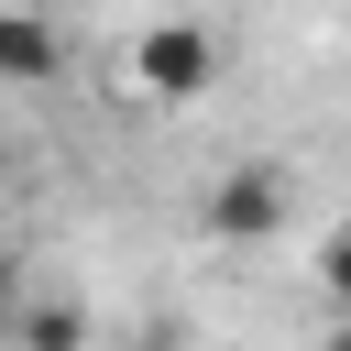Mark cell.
I'll use <instances>...</instances> for the list:
<instances>
[{
	"mask_svg": "<svg viewBox=\"0 0 351 351\" xmlns=\"http://www.w3.org/2000/svg\"><path fill=\"white\" fill-rule=\"evenodd\" d=\"M318 351H351V318H340V329H329V340H318Z\"/></svg>",
	"mask_w": 351,
	"mask_h": 351,
	"instance_id": "obj_6",
	"label": "cell"
},
{
	"mask_svg": "<svg viewBox=\"0 0 351 351\" xmlns=\"http://www.w3.org/2000/svg\"><path fill=\"white\" fill-rule=\"evenodd\" d=\"M208 230H219V241H274V230H285V176H274V165H230V176L208 186Z\"/></svg>",
	"mask_w": 351,
	"mask_h": 351,
	"instance_id": "obj_2",
	"label": "cell"
},
{
	"mask_svg": "<svg viewBox=\"0 0 351 351\" xmlns=\"http://www.w3.org/2000/svg\"><path fill=\"white\" fill-rule=\"evenodd\" d=\"M55 66H66L55 22L22 11V0H0V88H55Z\"/></svg>",
	"mask_w": 351,
	"mask_h": 351,
	"instance_id": "obj_3",
	"label": "cell"
},
{
	"mask_svg": "<svg viewBox=\"0 0 351 351\" xmlns=\"http://www.w3.org/2000/svg\"><path fill=\"white\" fill-rule=\"evenodd\" d=\"M208 77H219V44H208V22H154L143 44H132V88L143 99H208Z\"/></svg>",
	"mask_w": 351,
	"mask_h": 351,
	"instance_id": "obj_1",
	"label": "cell"
},
{
	"mask_svg": "<svg viewBox=\"0 0 351 351\" xmlns=\"http://www.w3.org/2000/svg\"><path fill=\"white\" fill-rule=\"evenodd\" d=\"M0 340H22V351H77V340H88V318H77L66 296H44V307H22Z\"/></svg>",
	"mask_w": 351,
	"mask_h": 351,
	"instance_id": "obj_4",
	"label": "cell"
},
{
	"mask_svg": "<svg viewBox=\"0 0 351 351\" xmlns=\"http://www.w3.org/2000/svg\"><path fill=\"white\" fill-rule=\"evenodd\" d=\"M318 285H329V296H340V307H351V219H340V230H329V241H318Z\"/></svg>",
	"mask_w": 351,
	"mask_h": 351,
	"instance_id": "obj_5",
	"label": "cell"
}]
</instances>
